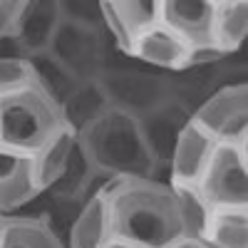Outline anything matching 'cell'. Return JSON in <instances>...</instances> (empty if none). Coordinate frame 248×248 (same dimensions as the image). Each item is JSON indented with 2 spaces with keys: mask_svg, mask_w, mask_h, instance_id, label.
<instances>
[{
  "mask_svg": "<svg viewBox=\"0 0 248 248\" xmlns=\"http://www.w3.org/2000/svg\"><path fill=\"white\" fill-rule=\"evenodd\" d=\"M99 191L107 203L109 238H124L144 248H167L186 236L169 181H159L156 176H122L107 179Z\"/></svg>",
  "mask_w": 248,
  "mask_h": 248,
  "instance_id": "cell-1",
  "label": "cell"
},
{
  "mask_svg": "<svg viewBox=\"0 0 248 248\" xmlns=\"http://www.w3.org/2000/svg\"><path fill=\"white\" fill-rule=\"evenodd\" d=\"M75 139L102 179L156 176L159 171L141 139L137 119L129 114L107 109L99 119L79 129Z\"/></svg>",
  "mask_w": 248,
  "mask_h": 248,
  "instance_id": "cell-2",
  "label": "cell"
},
{
  "mask_svg": "<svg viewBox=\"0 0 248 248\" xmlns=\"http://www.w3.org/2000/svg\"><path fill=\"white\" fill-rule=\"evenodd\" d=\"M62 124L60 105L35 79L0 94V147L35 154Z\"/></svg>",
  "mask_w": 248,
  "mask_h": 248,
  "instance_id": "cell-3",
  "label": "cell"
},
{
  "mask_svg": "<svg viewBox=\"0 0 248 248\" xmlns=\"http://www.w3.org/2000/svg\"><path fill=\"white\" fill-rule=\"evenodd\" d=\"M109 107L134 119L149 114L171 99V82L167 72L107 65L97 77Z\"/></svg>",
  "mask_w": 248,
  "mask_h": 248,
  "instance_id": "cell-4",
  "label": "cell"
},
{
  "mask_svg": "<svg viewBox=\"0 0 248 248\" xmlns=\"http://www.w3.org/2000/svg\"><path fill=\"white\" fill-rule=\"evenodd\" d=\"M209 206H248V141L216 144L196 179Z\"/></svg>",
  "mask_w": 248,
  "mask_h": 248,
  "instance_id": "cell-5",
  "label": "cell"
},
{
  "mask_svg": "<svg viewBox=\"0 0 248 248\" xmlns=\"http://www.w3.org/2000/svg\"><path fill=\"white\" fill-rule=\"evenodd\" d=\"M47 52L77 82L97 79L99 72L109 65L107 62V35H105V30L67 23V20L60 23Z\"/></svg>",
  "mask_w": 248,
  "mask_h": 248,
  "instance_id": "cell-6",
  "label": "cell"
},
{
  "mask_svg": "<svg viewBox=\"0 0 248 248\" xmlns=\"http://www.w3.org/2000/svg\"><path fill=\"white\" fill-rule=\"evenodd\" d=\"M191 119L218 144L248 141V85L229 82L194 109Z\"/></svg>",
  "mask_w": 248,
  "mask_h": 248,
  "instance_id": "cell-7",
  "label": "cell"
},
{
  "mask_svg": "<svg viewBox=\"0 0 248 248\" xmlns=\"http://www.w3.org/2000/svg\"><path fill=\"white\" fill-rule=\"evenodd\" d=\"M189 122H191V112L184 105H179L174 97L169 102H164L161 107L152 109L149 114L137 119L141 139L147 144V149H149V154L156 161L159 169L169 167L174 147H176V141Z\"/></svg>",
  "mask_w": 248,
  "mask_h": 248,
  "instance_id": "cell-8",
  "label": "cell"
},
{
  "mask_svg": "<svg viewBox=\"0 0 248 248\" xmlns=\"http://www.w3.org/2000/svg\"><path fill=\"white\" fill-rule=\"evenodd\" d=\"M60 23V0H25V8L20 13L13 35V45L17 50L15 55L28 60L47 52Z\"/></svg>",
  "mask_w": 248,
  "mask_h": 248,
  "instance_id": "cell-9",
  "label": "cell"
},
{
  "mask_svg": "<svg viewBox=\"0 0 248 248\" xmlns=\"http://www.w3.org/2000/svg\"><path fill=\"white\" fill-rule=\"evenodd\" d=\"M105 181L107 179H102L94 171V167L85 156V152L77 147V139H75V149H72V154L65 164V169H62V174L47 186L43 194L55 206H60V209H65L75 216L79 211V206L85 203Z\"/></svg>",
  "mask_w": 248,
  "mask_h": 248,
  "instance_id": "cell-10",
  "label": "cell"
},
{
  "mask_svg": "<svg viewBox=\"0 0 248 248\" xmlns=\"http://www.w3.org/2000/svg\"><path fill=\"white\" fill-rule=\"evenodd\" d=\"M37 196L43 194L35 179L32 154L0 147V216L17 214Z\"/></svg>",
  "mask_w": 248,
  "mask_h": 248,
  "instance_id": "cell-11",
  "label": "cell"
},
{
  "mask_svg": "<svg viewBox=\"0 0 248 248\" xmlns=\"http://www.w3.org/2000/svg\"><path fill=\"white\" fill-rule=\"evenodd\" d=\"M159 23L189 47L211 43L214 0H159Z\"/></svg>",
  "mask_w": 248,
  "mask_h": 248,
  "instance_id": "cell-12",
  "label": "cell"
},
{
  "mask_svg": "<svg viewBox=\"0 0 248 248\" xmlns=\"http://www.w3.org/2000/svg\"><path fill=\"white\" fill-rule=\"evenodd\" d=\"M186 52H189V45L176 32H171L161 23H154L152 28H147L144 32L137 35L129 57H137L139 62L149 65L156 72L171 75V72L184 70Z\"/></svg>",
  "mask_w": 248,
  "mask_h": 248,
  "instance_id": "cell-13",
  "label": "cell"
},
{
  "mask_svg": "<svg viewBox=\"0 0 248 248\" xmlns=\"http://www.w3.org/2000/svg\"><path fill=\"white\" fill-rule=\"evenodd\" d=\"M233 70H238V67H231L229 60H221V62H216V65L184 67L179 72H171L169 75L171 97L194 114V109L203 99H209L221 85H229L226 77H229Z\"/></svg>",
  "mask_w": 248,
  "mask_h": 248,
  "instance_id": "cell-14",
  "label": "cell"
},
{
  "mask_svg": "<svg viewBox=\"0 0 248 248\" xmlns=\"http://www.w3.org/2000/svg\"><path fill=\"white\" fill-rule=\"evenodd\" d=\"M0 248H67L47 214H10L0 221Z\"/></svg>",
  "mask_w": 248,
  "mask_h": 248,
  "instance_id": "cell-15",
  "label": "cell"
},
{
  "mask_svg": "<svg viewBox=\"0 0 248 248\" xmlns=\"http://www.w3.org/2000/svg\"><path fill=\"white\" fill-rule=\"evenodd\" d=\"M216 139L201 129L199 124L191 119L189 124L184 127L176 147H174V154H171V161H169V181H186V184H196V179L201 176L206 161H209L214 147H216Z\"/></svg>",
  "mask_w": 248,
  "mask_h": 248,
  "instance_id": "cell-16",
  "label": "cell"
},
{
  "mask_svg": "<svg viewBox=\"0 0 248 248\" xmlns=\"http://www.w3.org/2000/svg\"><path fill=\"white\" fill-rule=\"evenodd\" d=\"M109 241V216L105 196L97 189L79 211L72 216L67 229V248H102Z\"/></svg>",
  "mask_w": 248,
  "mask_h": 248,
  "instance_id": "cell-17",
  "label": "cell"
},
{
  "mask_svg": "<svg viewBox=\"0 0 248 248\" xmlns=\"http://www.w3.org/2000/svg\"><path fill=\"white\" fill-rule=\"evenodd\" d=\"M201 238L214 248H248V206H214Z\"/></svg>",
  "mask_w": 248,
  "mask_h": 248,
  "instance_id": "cell-18",
  "label": "cell"
},
{
  "mask_svg": "<svg viewBox=\"0 0 248 248\" xmlns=\"http://www.w3.org/2000/svg\"><path fill=\"white\" fill-rule=\"evenodd\" d=\"M248 35V3L246 0H214L211 43L231 57L241 50Z\"/></svg>",
  "mask_w": 248,
  "mask_h": 248,
  "instance_id": "cell-19",
  "label": "cell"
},
{
  "mask_svg": "<svg viewBox=\"0 0 248 248\" xmlns=\"http://www.w3.org/2000/svg\"><path fill=\"white\" fill-rule=\"evenodd\" d=\"M107 109H112V107H109L105 92L99 90L97 79L79 82L77 90L60 105L62 122H65V127H70L75 134L79 129H85L87 124H92L94 119H99Z\"/></svg>",
  "mask_w": 248,
  "mask_h": 248,
  "instance_id": "cell-20",
  "label": "cell"
},
{
  "mask_svg": "<svg viewBox=\"0 0 248 248\" xmlns=\"http://www.w3.org/2000/svg\"><path fill=\"white\" fill-rule=\"evenodd\" d=\"M72 149H75V132L62 124L43 147L32 154V167H35V179L40 186V194L62 174Z\"/></svg>",
  "mask_w": 248,
  "mask_h": 248,
  "instance_id": "cell-21",
  "label": "cell"
},
{
  "mask_svg": "<svg viewBox=\"0 0 248 248\" xmlns=\"http://www.w3.org/2000/svg\"><path fill=\"white\" fill-rule=\"evenodd\" d=\"M28 65L32 70V79L43 87L57 105H62L75 90L79 82L60 65V62L50 55V52H43V55H35V57H28Z\"/></svg>",
  "mask_w": 248,
  "mask_h": 248,
  "instance_id": "cell-22",
  "label": "cell"
},
{
  "mask_svg": "<svg viewBox=\"0 0 248 248\" xmlns=\"http://www.w3.org/2000/svg\"><path fill=\"white\" fill-rule=\"evenodd\" d=\"M169 186L174 189L176 203H179V214H181V223H184V233L191 238H201L206 218H209L211 206L201 196V191L196 189V184H186V181H169Z\"/></svg>",
  "mask_w": 248,
  "mask_h": 248,
  "instance_id": "cell-23",
  "label": "cell"
},
{
  "mask_svg": "<svg viewBox=\"0 0 248 248\" xmlns=\"http://www.w3.org/2000/svg\"><path fill=\"white\" fill-rule=\"evenodd\" d=\"M122 28L132 37V45L139 32L159 23V0H112Z\"/></svg>",
  "mask_w": 248,
  "mask_h": 248,
  "instance_id": "cell-24",
  "label": "cell"
},
{
  "mask_svg": "<svg viewBox=\"0 0 248 248\" xmlns=\"http://www.w3.org/2000/svg\"><path fill=\"white\" fill-rule=\"evenodd\" d=\"M60 15L67 23L105 30L102 28V0H60Z\"/></svg>",
  "mask_w": 248,
  "mask_h": 248,
  "instance_id": "cell-25",
  "label": "cell"
},
{
  "mask_svg": "<svg viewBox=\"0 0 248 248\" xmlns=\"http://www.w3.org/2000/svg\"><path fill=\"white\" fill-rule=\"evenodd\" d=\"M32 79V70L25 57L17 55H0V94L13 92Z\"/></svg>",
  "mask_w": 248,
  "mask_h": 248,
  "instance_id": "cell-26",
  "label": "cell"
},
{
  "mask_svg": "<svg viewBox=\"0 0 248 248\" xmlns=\"http://www.w3.org/2000/svg\"><path fill=\"white\" fill-rule=\"evenodd\" d=\"M23 8H25V0H0V43L13 40Z\"/></svg>",
  "mask_w": 248,
  "mask_h": 248,
  "instance_id": "cell-27",
  "label": "cell"
},
{
  "mask_svg": "<svg viewBox=\"0 0 248 248\" xmlns=\"http://www.w3.org/2000/svg\"><path fill=\"white\" fill-rule=\"evenodd\" d=\"M167 248H214V246H209L203 238H191V236H184V238H179V241L169 243Z\"/></svg>",
  "mask_w": 248,
  "mask_h": 248,
  "instance_id": "cell-28",
  "label": "cell"
},
{
  "mask_svg": "<svg viewBox=\"0 0 248 248\" xmlns=\"http://www.w3.org/2000/svg\"><path fill=\"white\" fill-rule=\"evenodd\" d=\"M102 248H144V246H139V243H132V241H124V238H109Z\"/></svg>",
  "mask_w": 248,
  "mask_h": 248,
  "instance_id": "cell-29",
  "label": "cell"
},
{
  "mask_svg": "<svg viewBox=\"0 0 248 248\" xmlns=\"http://www.w3.org/2000/svg\"><path fill=\"white\" fill-rule=\"evenodd\" d=\"M0 221H3V216H0Z\"/></svg>",
  "mask_w": 248,
  "mask_h": 248,
  "instance_id": "cell-30",
  "label": "cell"
}]
</instances>
